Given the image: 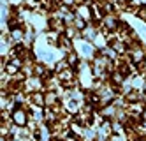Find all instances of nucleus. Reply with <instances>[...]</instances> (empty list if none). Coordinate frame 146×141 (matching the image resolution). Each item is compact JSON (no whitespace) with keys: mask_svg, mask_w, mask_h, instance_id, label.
<instances>
[{"mask_svg":"<svg viewBox=\"0 0 146 141\" xmlns=\"http://www.w3.org/2000/svg\"><path fill=\"white\" fill-rule=\"evenodd\" d=\"M13 120L19 125V127H23L25 124H27V116H25V111L23 110H16L14 113H13Z\"/></svg>","mask_w":146,"mask_h":141,"instance_id":"nucleus-1","label":"nucleus"},{"mask_svg":"<svg viewBox=\"0 0 146 141\" xmlns=\"http://www.w3.org/2000/svg\"><path fill=\"white\" fill-rule=\"evenodd\" d=\"M78 13H79L81 18H85V19H90V18H92V11H90L88 7H79Z\"/></svg>","mask_w":146,"mask_h":141,"instance_id":"nucleus-2","label":"nucleus"},{"mask_svg":"<svg viewBox=\"0 0 146 141\" xmlns=\"http://www.w3.org/2000/svg\"><path fill=\"white\" fill-rule=\"evenodd\" d=\"M16 71H18V69L14 67V63H9V65H7V72H9V74H16Z\"/></svg>","mask_w":146,"mask_h":141,"instance_id":"nucleus-3","label":"nucleus"},{"mask_svg":"<svg viewBox=\"0 0 146 141\" xmlns=\"http://www.w3.org/2000/svg\"><path fill=\"white\" fill-rule=\"evenodd\" d=\"M137 16H139L141 19L146 21V7H144V9H139V14H137Z\"/></svg>","mask_w":146,"mask_h":141,"instance_id":"nucleus-4","label":"nucleus"}]
</instances>
